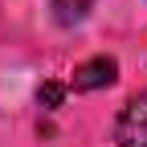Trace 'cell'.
Listing matches in <instances>:
<instances>
[{
	"mask_svg": "<svg viewBox=\"0 0 147 147\" xmlns=\"http://www.w3.org/2000/svg\"><path fill=\"white\" fill-rule=\"evenodd\" d=\"M115 143L119 147H147V90L123 106V115L115 123Z\"/></svg>",
	"mask_w": 147,
	"mask_h": 147,
	"instance_id": "1",
	"label": "cell"
},
{
	"mask_svg": "<svg viewBox=\"0 0 147 147\" xmlns=\"http://www.w3.org/2000/svg\"><path fill=\"white\" fill-rule=\"evenodd\" d=\"M115 78H119V61L115 57H90V61H82L78 69H74V90L78 94H90V90H102V86H115Z\"/></svg>",
	"mask_w": 147,
	"mask_h": 147,
	"instance_id": "2",
	"label": "cell"
},
{
	"mask_svg": "<svg viewBox=\"0 0 147 147\" xmlns=\"http://www.w3.org/2000/svg\"><path fill=\"white\" fill-rule=\"evenodd\" d=\"M49 8H53V16H57L61 25H78L82 16L94 8V0H49Z\"/></svg>",
	"mask_w": 147,
	"mask_h": 147,
	"instance_id": "3",
	"label": "cell"
},
{
	"mask_svg": "<svg viewBox=\"0 0 147 147\" xmlns=\"http://www.w3.org/2000/svg\"><path fill=\"white\" fill-rule=\"evenodd\" d=\"M61 98H65V86H61V82H45L41 90H37V102H41L45 110H57Z\"/></svg>",
	"mask_w": 147,
	"mask_h": 147,
	"instance_id": "4",
	"label": "cell"
}]
</instances>
